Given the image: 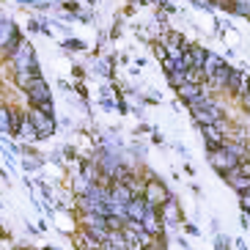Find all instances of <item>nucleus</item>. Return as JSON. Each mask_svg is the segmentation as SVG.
I'll return each mask as SVG.
<instances>
[{"instance_id":"nucleus-3","label":"nucleus","mask_w":250,"mask_h":250,"mask_svg":"<svg viewBox=\"0 0 250 250\" xmlns=\"http://www.w3.org/2000/svg\"><path fill=\"white\" fill-rule=\"evenodd\" d=\"M206 162L212 165V170L217 173V176H226V173H231V170H236L239 168V160H236L231 151H228L226 146H220V148H209L206 151Z\"/></svg>"},{"instance_id":"nucleus-42","label":"nucleus","mask_w":250,"mask_h":250,"mask_svg":"<svg viewBox=\"0 0 250 250\" xmlns=\"http://www.w3.org/2000/svg\"><path fill=\"white\" fill-rule=\"evenodd\" d=\"M140 3H151V6H157V3H160V0H140Z\"/></svg>"},{"instance_id":"nucleus-21","label":"nucleus","mask_w":250,"mask_h":250,"mask_svg":"<svg viewBox=\"0 0 250 250\" xmlns=\"http://www.w3.org/2000/svg\"><path fill=\"white\" fill-rule=\"evenodd\" d=\"M231 242H234V239H228V236L220 231V234H214L212 248H214V250H234V245H231Z\"/></svg>"},{"instance_id":"nucleus-44","label":"nucleus","mask_w":250,"mask_h":250,"mask_svg":"<svg viewBox=\"0 0 250 250\" xmlns=\"http://www.w3.org/2000/svg\"><path fill=\"white\" fill-rule=\"evenodd\" d=\"M0 20H3V17H0Z\"/></svg>"},{"instance_id":"nucleus-19","label":"nucleus","mask_w":250,"mask_h":250,"mask_svg":"<svg viewBox=\"0 0 250 250\" xmlns=\"http://www.w3.org/2000/svg\"><path fill=\"white\" fill-rule=\"evenodd\" d=\"M187 83H192V85H201V88H204L206 83H209V77H206L204 69H190V72H187Z\"/></svg>"},{"instance_id":"nucleus-30","label":"nucleus","mask_w":250,"mask_h":250,"mask_svg":"<svg viewBox=\"0 0 250 250\" xmlns=\"http://www.w3.org/2000/svg\"><path fill=\"white\" fill-rule=\"evenodd\" d=\"M151 143H157V146H162V143H165V138H162V135L154 129V132H151Z\"/></svg>"},{"instance_id":"nucleus-27","label":"nucleus","mask_w":250,"mask_h":250,"mask_svg":"<svg viewBox=\"0 0 250 250\" xmlns=\"http://www.w3.org/2000/svg\"><path fill=\"white\" fill-rule=\"evenodd\" d=\"M99 104H102L104 110H118V104H116V102H113L110 96H102V99H99Z\"/></svg>"},{"instance_id":"nucleus-14","label":"nucleus","mask_w":250,"mask_h":250,"mask_svg":"<svg viewBox=\"0 0 250 250\" xmlns=\"http://www.w3.org/2000/svg\"><path fill=\"white\" fill-rule=\"evenodd\" d=\"M223 146L231 151V154L236 157L239 162H248L250 160V146H248V140H234V138H226V143Z\"/></svg>"},{"instance_id":"nucleus-40","label":"nucleus","mask_w":250,"mask_h":250,"mask_svg":"<svg viewBox=\"0 0 250 250\" xmlns=\"http://www.w3.org/2000/svg\"><path fill=\"white\" fill-rule=\"evenodd\" d=\"M184 173H187V176H195V168H192L190 162H187V165H184Z\"/></svg>"},{"instance_id":"nucleus-10","label":"nucleus","mask_w":250,"mask_h":250,"mask_svg":"<svg viewBox=\"0 0 250 250\" xmlns=\"http://www.w3.org/2000/svg\"><path fill=\"white\" fill-rule=\"evenodd\" d=\"M160 214H162V223H165V226H184V223H187V220H184L182 206H179V201H176V195L162 206Z\"/></svg>"},{"instance_id":"nucleus-4","label":"nucleus","mask_w":250,"mask_h":250,"mask_svg":"<svg viewBox=\"0 0 250 250\" xmlns=\"http://www.w3.org/2000/svg\"><path fill=\"white\" fill-rule=\"evenodd\" d=\"M190 118L195 126H209V124H226V107H223L217 99L206 104V107H198V110H190Z\"/></svg>"},{"instance_id":"nucleus-41","label":"nucleus","mask_w":250,"mask_h":250,"mask_svg":"<svg viewBox=\"0 0 250 250\" xmlns=\"http://www.w3.org/2000/svg\"><path fill=\"white\" fill-rule=\"evenodd\" d=\"M102 250H124V248H118V245H113V242H104Z\"/></svg>"},{"instance_id":"nucleus-23","label":"nucleus","mask_w":250,"mask_h":250,"mask_svg":"<svg viewBox=\"0 0 250 250\" xmlns=\"http://www.w3.org/2000/svg\"><path fill=\"white\" fill-rule=\"evenodd\" d=\"M236 102H239V107H242L245 116H250V80H248V85H245V94L239 96Z\"/></svg>"},{"instance_id":"nucleus-8","label":"nucleus","mask_w":250,"mask_h":250,"mask_svg":"<svg viewBox=\"0 0 250 250\" xmlns=\"http://www.w3.org/2000/svg\"><path fill=\"white\" fill-rule=\"evenodd\" d=\"M11 63H14V74H20V72H25V74H30L28 69H30V63H33V61H36V52H33V47L28 44V42H25L22 47H20V50L14 52V55H11Z\"/></svg>"},{"instance_id":"nucleus-11","label":"nucleus","mask_w":250,"mask_h":250,"mask_svg":"<svg viewBox=\"0 0 250 250\" xmlns=\"http://www.w3.org/2000/svg\"><path fill=\"white\" fill-rule=\"evenodd\" d=\"M245 85H248V74L242 72V69H236L231 72V77H228V85H226V94L231 96V99H239V96L245 94Z\"/></svg>"},{"instance_id":"nucleus-22","label":"nucleus","mask_w":250,"mask_h":250,"mask_svg":"<svg viewBox=\"0 0 250 250\" xmlns=\"http://www.w3.org/2000/svg\"><path fill=\"white\" fill-rule=\"evenodd\" d=\"M63 50L83 52V50H85V42H83V39H74V36H69V39H63Z\"/></svg>"},{"instance_id":"nucleus-33","label":"nucleus","mask_w":250,"mask_h":250,"mask_svg":"<svg viewBox=\"0 0 250 250\" xmlns=\"http://www.w3.org/2000/svg\"><path fill=\"white\" fill-rule=\"evenodd\" d=\"M176 242H179V248H182V250H192V245L187 242V239H184V236H179Z\"/></svg>"},{"instance_id":"nucleus-28","label":"nucleus","mask_w":250,"mask_h":250,"mask_svg":"<svg viewBox=\"0 0 250 250\" xmlns=\"http://www.w3.org/2000/svg\"><path fill=\"white\" fill-rule=\"evenodd\" d=\"M160 6H162V11H165V14H176V6H173V3H168V0H160Z\"/></svg>"},{"instance_id":"nucleus-13","label":"nucleus","mask_w":250,"mask_h":250,"mask_svg":"<svg viewBox=\"0 0 250 250\" xmlns=\"http://www.w3.org/2000/svg\"><path fill=\"white\" fill-rule=\"evenodd\" d=\"M146 212H148L146 198H143V195H135V201L126 206V223H143Z\"/></svg>"},{"instance_id":"nucleus-29","label":"nucleus","mask_w":250,"mask_h":250,"mask_svg":"<svg viewBox=\"0 0 250 250\" xmlns=\"http://www.w3.org/2000/svg\"><path fill=\"white\" fill-rule=\"evenodd\" d=\"M239 173H242V176H250V160L248 162H239Z\"/></svg>"},{"instance_id":"nucleus-24","label":"nucleus","mask_w":250,"mask_h":250,"mask_svg":"<svg viewBox=\"0 0 250 250\" xmlns=\"http://www.w3.org/2000/svg\"><path fill=\"white\" fill-rule=\"evenodd\" d=\"M151 47H154V55L160 58V63H162V61H168V58H170V52H168V47H165V42H154Z\"/></svg>"},{"instance_id":"nucleus-1","label":"nucleus","mask_w":250,"mask_h":250,"mask_svg":"<svg viewBox=\"0 0 250 250\" xmlns=\"http://www.w3.org/2000/svg\"><path fill=\"white\" fill-rule=\"evenodd\" d=\"M143 198H146L148 206L162 209V206H165L170 198H173V192L168 190V184L162 182V179L157 176L154 170H148V173H146V187H143Z\"/></svg>"},{"instance_id":"nucleus-25","label":"nucleus","mask_w":250,"mask_h":250,"mask_svg":"<svg viewBox=\"0 0 250 250\" xmlns=\"http://www.w3.org/2000/svg\"><path fill=\"white\" fill-rule=\"evenodd\" d=\"M239 209L250 214V192H242V195H239Z\"/></svg>"},{"instance_id":"nucleus-7","label":"nucleus","mask_w":250,"mask_h":250,"mask_svg":"<svg viewBox=\"0 0 250 250\" xmlns=\"http://www.w3.org/2000/svg\"><path fill=\"white\" fill-rule=\"evenodd\" d=\"M198 132H201V138H204V146H206V151L209 148H220L223 143H226V124H209V126H198Z\"/></svg>"},{"instance_id":"nucleus-37","label":"nucleus","mask_w":250,"mask_h":250,"mask_svg":"<svg viewBox=\"0 0 250 250\" xmlns=\"http://www.w3.org/2000/svg\"><path fill=\"white\" fill-rule=\"evenodd\" d=\"M209 226H212L214 234H220V220H217V217H212V223H209Z\"/></svg>"},{"instance_id":"nucleus-16","label":"nucleus","mask_w":250,"mask_h":250,"mask_svg":"<svg viewBox=\"0 0 250 250\" xmlns=\"http://www.w3.org/2000/svg\"><path fill=\"white\" fill-rule=\"evenodd\" d=\"M44 165V157H39V151H33V148L25 146L22 148V168L25 170H39Z\"/></svg>"},{"instance_id":"nucleus-2","label":"nucleus","mask_w":250,"mask_h":250,"mask_svg":"<svg viewBox=\"0 0 250 250\" xmlns=\"http://www.w3.org/2000/svg\"><path fill=\"white\" fill-rule=\"evenodd\" d=\"M22 44L25 42H22V33H20L17 22L8 20V17H3V20H0V52H3L6 58H11Z\"/></svg>"},{"instance_id":"nucleus-20","label":"nucleus","mask_w":250,"mask_h":250,"mask_svg":"<svg viewBox=\"0 0 250 250\" xmlns=\"http://www.w3.org/2000/svg\"><path fill=\"white\" fill-rule=\"evenodd\" d=\"M165 77H168V85L173 91H176L179 85H184V83H187V72H168Z\"/></svg>"},{"instance_id":"nucleus-15","label":"nucleus","mask_w":250,"mask_h":250,"mask_svg":"<svg viewBox=\"0 0 250 250\" xmlns=\"http://www.w3.org/2000/svg\"><path fill=\"white\" fill-rule=\"evenodd\" d=\"M176 96L182 99L184 107H187V104H192L198 96H204V88H201V85H192V83H184V85L176 88Z\"/></svg>"},{"instance_id":"nucleus-6","label":"nucleus","mask_w":250,"mask_h":250,"mask_svg":"<svg viewBox=\"0 0 250 250\" xmlns=\"http://www.w3.org/2000/svg\"><path fill=\"white\" fill-rule=\"evenodd\" d=\"M25 96H28V104L30 107H44V104L52 102V94H50V85H47L44 77H33L25 88Z\"/></svg>"},{"instance_id":"nucleus-18","label":"nucleus","mask_w":250,"mask_h":250,"mask_svg":"<svg viewBox=\"0 0 250 250\" xmlns=\"http://www.w3.org/2000/svg\"><path fill=\"white\" fill-rule=\"evenodd\" d=\"M223 63H226V58H220L217 52H209V58H206V63H204V72H206V77H212V74H214L217 69L223 66Z\"/></svg>"},{"instance_id":"nucleus-39","label":"nucleus","mask_w":250,"mask_h":250,"mask_svg":"<svg viewBox=\"0 0 250 250\" xmlns=\"http://www.w3.org/2000/svg\"><path fill=\"white\" fill-rule=\"evenodd\" d=\"M234 248L236 250H248V245H245V239H234Z\"/></svg>"},{"instance_id":"nucleus-38","label":"nucleus","mask_w":250,"mask_h":250,"mask_svg":"<svg viewBox=\"0 0 250 250\" xmlns=\"http://www.w3.org/2000/svg\"><path fill=\"white\" fill-rule=\"evenodd\" d=\"M20 3H22V6H42V0H20Z\"/></svg>"},{"instance_id":"nucleus-34","label":"nucleus","mask_w":250,"mask_h":250,"mask_svg":"<svg viewBox=\"0 0 250 250\" xmlns=\"http://www.w3.org/2000/svg\"><path fill=\"white\" fill-rule=\"evenodd\" d=\"M143 132H154V129H151L148 124H140L138 129H135V135H143Z\"/></svg>"},{"instance_id":"nucleus-36","label":"nucleus","mask_w":250,"mask_h":250,"mask_svg":"<svg viewBox=\"0 0 250 250\" xmlns=\"http://www.w3.org/2000/svg\"><path fill=\"white\" fill-rule=\"evenodd\" d=\"M173 148H176L182 157H187V146H184V143H173Z\"/></svg>"},{"instance_id":"nucleus-17","label":"nucleus","mask_w":250,"mask_h":250,"mask_svg":"<svg viewBox=\"0 0 250 250\" xmlns=\"http://www.w3.org/2000/svg\"><path fill=\"white\" fill-rule=\"evenodd\" d=\"M0 135H14V126H11V107L0 104Z\"/></svg>"},{"instance_id":"nucleus-26","label":"nucleus","mask_w":250,"mask_h":250,"mask_svg":"<svg viewBox=\"0 0 250 250\" xmlns=\"http://www.w3.org/2000/svg\"><path fill=\"white\" fill-rule=\"evenodd\" d=\"M184 234H190V236H201V228L195 226V223H184Z\"/></svg>"},{"instance_id":"nucleus-12","label":"nucleus","mask_w":250,"mask_h":250,"mask_svg":"<svg viewBox=\"0 0 250 250\" xmlns=\"http://www.w3.org/2000/svg\"><path fill=\"white\" fill-rule=\"evenodd\" d=\"M223 182H226L228 187H231V190L236 192V195H242V192H250V176H242V173H239V168L231 170V173H226V176H223Z\"/></svg>"},{"instance_id":"nucleus-43","label":"nucleus","mask_w":250,"mask_h":250,"mask_svg":"<svg viewBox=\"0 0 250 250\" xmlns=\"http://www.w3.org/2000/svg\"><path fill=\"white\" fill-rule=\"evenodd\" d=\"M85 3H88V6H96V3H99V0H85Z\"/></svg>"},{"instance_id":"nucleus-32","label":"nucleus","mask_w":250,"mask_h":250,"mask_svg":"<svg viewBox=\"0 0 250 250\" xmlns=\"http://www.w3.org/2000/svg\"><path fill=\"white\" fill-rule=\"evenodd\" d=\"M39 187H42V192H44V198H50V201H52V190H50V187H47L44 182H39Z\"/></svg>"},{"instance_id":"nucleus-9","label":"nucleus","mask_w":250,"mask_h":250,"mask_svg":"<svg viewBox=\"0 0 250 250\" xmlns=\"http://www.w3.org/2000/svg\"><path fill=\"white\" fill-rule=\"evenodd\" d=\"M135 201V190L129 187V184H124V182H113L110 184V201L107 204H116V206H129Z\"/></svg>"},{"instance_id":"nucleus-31","label":"nucleus","mask_w":250,"mask_h":250,"mask_svg":"<svg viewBox=\"0 0 250 250\" xmlns=\"http://www.w3.org/2000/svg\"><path fill=\"white\" fill-rule=\"evenodd\" d=\"M74 91H77L83 99H88V91H85V85H83V83H77V85H74Z\"/></svg>"},{"instance_id":"nucleus-35","label":"nucleus","mask_w":250,"mask_h":250,"mask_svg":"<svg viewBox=\"0 0 250 250\" xmlns=\"http://www.w3.org/2000/svg\"><path fill=\"white\" fill-rule=\"evenodd\" d=\"M63 8H66V11H72V14H74V11H77V3H74V0H66V3H63Z\"/></svg>"},{"instance_id":"nucleus-5","label":"nucleus","mask_w":250,"mask_h":250,"mask_svg":"<svg viewBox=\"0 0 250 250\" xmlns=\"http://www.w3.org/2000/svg\"><path fill=\"white\" fill-rule=\"evenodd\" d=\"M28 124L36 129L39 140H47L55 135V116H47L44 110H39V107H30L28 110Z\"/></svg>"}]
</instances>
